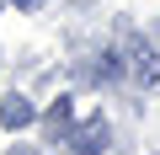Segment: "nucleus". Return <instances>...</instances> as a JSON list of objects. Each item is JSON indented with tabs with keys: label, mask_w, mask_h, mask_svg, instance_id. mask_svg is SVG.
Instances as JSON below:
<instances>
[{
	"label": "nucleus",
	"mask_w": 160,
	"mask_h": 155,
	"mask_svg": "<svg viewBox=\"0 0 160 155\" xmlns=\"http://www.w3.org/2000/svg\"><path fill=\"white\" fill-rule=\"evenodd\" d=\"M11 155H27V150H11Z\"/></svg>",
	"instance_id": "6"
},
{
	"label": "nucleus",
	"mask_w": 160,
	"mask_h": 155,
	"mask_svg": "<svg viewBox=\"0 0 160 155\" xmlns=\"http://www.w3.org/2000/svg\"><path fill=\"white\" fill-rule=\"evenodd\" d=\"M107 139H112L107 118H86V123H75V128H69V144H75L80 155H102V150H107Z\"/></svg>",
	"instance_id": "1"
},
{
	"label": "nucleus",
	"mask_w": 160,
	"mask_h": 155,
	"mask_svg": "<svg viewBox=\"0 0 160 155\" xmlns=\"http://www.w3.org/2000/svg\"><path fill=\"white\" fill-rule=\"evenodd\" d=\"M32 118H38V107H32L27 96H6V102H0V123H6L11 134H16V128H27Z\"/></svg>",
	"instance_id": "3"
},
{
	"label": "nucleus",
	"mask_w": 160,
	"mask_h": 155,
	"mask_svg": "<svg viewBox=\"0 0 160 155\" xmlns=\"http://www.w3.org/2000/svg\"><path fill=\"white\" fill-rule=\"evenodd\" d=\"M11 6H22V11H38V6H43V0H11Z\"/></svg>",
	"instance_id": "5"
},
{
	"label": "nucleus",
	"mask_w": 160,
	"mask_h": 155,
	"mask_svg": "<svg viewBox=\"0 0 160 155\" xmlns=\"http://www.w3.org/2000/svg\"><path fill=\"white\" fill-rule=\"evenodd\" d=\"M123 70L133 75V80H144V86H149L155 75H160V70H155V54H149V43H139L133 32L123 38Z\"/></svg>",
	"instance_id": "2"
},
{
	"label": "nucleus",
	"mask_w": 160,
	"mask_h": 155,
	"mask_svg": "<svg viewBox=\"0 0 160 155\" xmlns=\"http://www.w3.org/2000/svg\"><path fill=\"white\" fill-rule=\"evenodd\" d=\"M48 128H53V134H59V128H69V102H64V96L48 107Z\"/></svg>",
	"instance_id": "4"
}]
</instances>
